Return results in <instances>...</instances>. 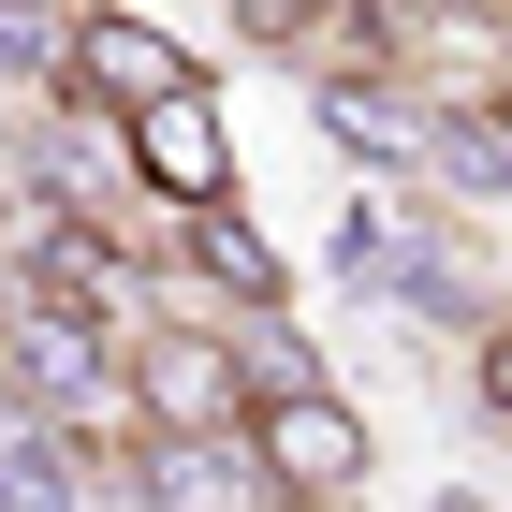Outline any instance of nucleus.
I'll return each mask as SVG.
<instances>
[{
	"label": "nucleus",
	"mask_w": 512,
	"mask_h": 512,
	"mask_svg": "<svg viewBox=\"0 0 512 512\" xmlns=\"http://www.w3.org/2000/svg\"><path fill=\"white\" fill-rule=\"evenodd\" d=\"M176 278L235 293V308H278V293H293V264H278V249L235 220V191H220V205H176Z\"/></svg>",
	"instance_id": "5"
},
{
	"label": "nucleus",
	"mask_w": 512,
	"mask_h": 512,
	"mask_svg": "<svg viewBox=\"0 0 512 512\" xmlns=\"http://www.w3.org/2000/svg\"><path fill=\"white\" fill-rule=\"evenodd\" d=\"M59 44H74V0H0V88H59Z\"/></svg>",
	"instance_id": "7"
},
{
	"label": "nucleus",
	"mask_w": 512,
	"mask_h": 512,
	"mask_svg": "<svg viewBox=\"0 0 512 512\" xmlns=\"http://www.w3.org/2000/svg\"><path fill=\"white\" fill-rule=\"evenodd\" d=\"M118 147H132V176H147V205H220L235 191V132H220V88H161V103H132L118 118Z\"/></svg>",
	"instance_id": "3"
},
{
	"label": "nucleus",
	"mask_w": 512,
	"mask_h": 512,
	"mask_svg": "<svg viewBox=\"0 0 512 512\" xmlns=\"http://www.w3.org/2000/svg\"><path fill=\"white\" fill-rule=\"evenodd\" d=\"M395 30H410V44H425V30H454V44L483 59V30H498V0H395Z\"/></svg>",
	"instance_id": "8"
},
{
	"label": "nucleus",
	"mask_w": 512,
	"mask_h": 512,
	"mask_svg": "<svg viewBox=\"0 0 512 512\" xmlns=\"http://www.w3.org/2000/svg\"><path fill=\"white\" fill-rule=\"evenodd\" d=\"M439 512H498V498H483V483H454V498H439Z\"/></svg>",
	"instance_id": "9"
},
{
	"label": "nucleus",
	"mask_w": 512,
	"mask_h": 512,
	"mask_svg": "<svg viewBox=\"0 0 512 512\" xmlns=\"http://www.w3.org/2000/svg\"><path fill=\"white\" fill-rule=\"evenodd\" d=\"M322 88V132L381 176H410V118H425V74H308Z\"/></svg>",
	"instance_id": "6"
},
{
	"label": "nucleus",
	"mask_w": 512,
	"mask_h": 512,
	"mask_svg": "<svg viewBox=\"0 0 512 512\" xmlns=\"http://www.w3.org/2000/svg\"><path fill=\"white\" fill-rule=\"evenodd\" d=\"M118 410L132 425H235L249 410V352L220 322H118Z\"/></svg>",
	"instance_id": "2"
},
{
	"label": "nucleus",
	"mask_w": 512,
	"mask_h": 512,
	"mask_svg": "<svg viewBox=\"0 0 512 512\" xmlns=\"http://www.w3.org/2000/svg\"><path fill=\"white\" fill-rule=\"evenodd\" d=\"M235 439H249V469H264V512H352L366 483H381V439H366V410L337 381H249V410H235Z\"/></svg>",
	"instance_id": "1"
},
{
	"label": "nucleus",
	"mask_w": 512,
	"mask_h": 512,
	"mask_svg": "<svg viewBox=\"0 0 512 512\" xmlns=\"http://www.w3.org/2000/svg\"><path fill=\"white\" fill-rule=\"evenodd\" d=\"M161 88H191V44H176V30H147V15H103V0H74L59 103H103V118H132V103H161Z\"/></svg>",
	"instance_id": "4"
}]
</instances>
